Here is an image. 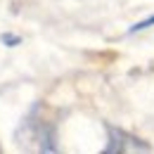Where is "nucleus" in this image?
Returning a JSON list of instances; mask_svg holds the SVG:
<instances>
[{
	"label": "nucleus",
	"instance_id": "f257e3e1",
	"mask_svg": "<svg viewBox=\"0 0 154 154\" xmlns=\"http://www.w3.org/2000/svg\"><path fill=\"white\" fill-rule=\"evenodd\" d=\"M38 112H40V104H33V109H31L29 116L24 119L17 137L24 135V140L38 142L40 152H57V128H55L52 121L38 119Z\"/></svg>",
	"mask_w": 154,
	"mask_h": 154
},
{
	"label": "nucleus",
	"instance_id": "f03ea898",
	"mask_svg": "<svg viewBox=\"0 0 154 154\" xmlns=\"http://www.w3.org/2000/svg\"><path fill=\"white\" fill-rule=\"evenodd\" d=\"M107 133H109V145L104 147L107 154H121V152H149V145H145L140 137L126 133L121 128H116L112 123H107Z\"/></svg>",
	"mask_w": 154,
	"mask_h": 154
},
{
	"label": "nucleus",
	"instance_id": "7ed1b4c3",
	"mask_svg": "<svg viewBox=\"0 0 154 154\" xmlns=\"http://www.w3.org/2000/svg\"><path fill=\"white\" fill-rule=\"evenodd\" d=\"M149 26H154V14H152V17H147V19H142V21H137V24H133V26L128 29V33H137V31L149 29Z\"/></svg>",
	"mask_w": 154,
	"mask_h": 154
},
{
	"label": "nucleus",
	"instance_id": "20e7f679",
	"mask_svg": "<svg viewBox=\"0 0 154 154\" xmlns=\"http://www.w3.org/2000/svg\"><path fill=\"white\" fill-rule=\"evenodd\" d=\"M0 40H2L5 45H19V43H21L19 36H12V33H2V36H0Z\"/></svg>",
	"mask_w": 154,
	"mask_h": 154
}]
</instances>
